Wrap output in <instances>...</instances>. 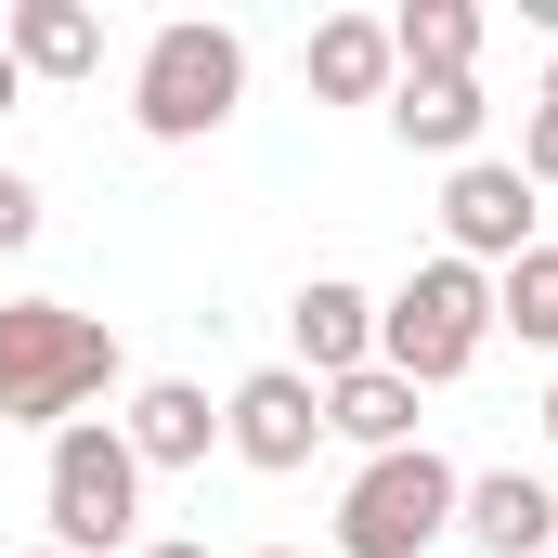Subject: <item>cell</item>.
Returning <instances> with one entry per match:
<instances>
[{
    "label": "cell",
    "mask_w": 558,
    "mask_h": 558,
    "mask_svg": "<svg viewBox=\"0 0 558 558\" xmlns=\"http://www.w3.org/2000/svg\"><path fill=\"white\" fill-rule=\"evenodd\" d=\"M118 441H131L143 468H208V441H221V403L195 390V377H143L131 416H118Z\"/></svg>",
    "instance_id": "8fae6325"
},
{
    "label": "cell",
    "mask_w": 558,
    "mask_h": 558,
    "mask_svg": "<svg viewBox=\"0 0 558 558\" xmlns=\"http://www.w3.org/2000/svg\"><path fill=\"white\" fill-rule=\"evenodd\" d=\"M481 78H390V131L416 143V156H454L468 169V143H481Z\"/></svg>",
    "instance_id": "4fadbf2b"
},
{
    "label": "cell",
    "mask_w": 558,
    "mask_h": 558,
    "mask_svg": "<svg viewBox=\"0 0 558 558\" xmlns=\"http://www.w3.org/2000/svg\"><path fill=\"white\" fill-rule=\"evenodd\" d=\"M131 558H208V546H182V533H169V546H131Z\"/></svg>",
    "instance_id": "ffe728a7"
},
{
    "label": "cell",
    "mask_w": 558,
    "mask_h": 558,
    "mask_svg": "<svg viewBox=\"0 0 558 558\" xmlns=\"http://www.w3.org/2000/svg\"><path fill=\"white\" fill-rule=\"evenodd\" d=\"M533 182L507 169V156H468L454 182H441V260H468V274H507V260H533Z\"/></svg>",
    "instance_id": "8992f818"
},
{
    "label": "cell",
    "mask_w": 558,
    "mask_h": 558,
    "mask_svg": "<svg viewBox=\"0 0 558 558\" xmlns=\"http://www.w3.org/2000/svg\"><path fill=\"white\" fill-rule=\"evenodd\" d=\"M533 105H558V52H546V92H533Z\"/></svg>",
    "instance_id": "44dd1931"
},
{
    "label": "cell",
    "mask_w": 558,
    "mask_h": 558,
    "mask_svg": "<svg viewBox=\"0 0 558 558\" xmlns=\"http://www.w3.org/2000/svg\"><path fill=\"white\" fill-rule=\"evenodd\" d=\"M454 533H468L481 558H546L558 494L533 481V468H481V481H468V507H454Z\"/></svg>",
    "instance_id": "30bf717a"
},
{
    "label": "cell",
    "mask_w": 558,
    "mask_h": 558,
    "mask_svg": "<svg viewBox=\"0 0 558 558\" xmlns=\"http://www.w3.org/2000/svg\"><path fill=\"white\" fill-rule=\"evenodd\" d=\"M390 52H403V78H481V0H403Z\"/></svg>",
    "instance_id": "5bb4252c"
},
{
    "label": "cell",
    "mask_w": 558,
    "mask_h": 558,
    "mask_svg": "<svg viewBox=\"0 0 558 558\" xmlns=\"http://www.w3.org/2000/svg\"><path fill=\"white\" fill-rule=\"evenodd\" d=\"M507 169H520L533 195H558V105H533V118H520V156H507Z\"/></svg>",
    "instance_id": "e0dca14e"
},
{
    "label": "cell",
    "mask_w": 558,
    "mask_h": 558,
    "mask_svg": "<svg viewBox=\"0 0 558 558\" xmlns=\"http://www.w3.org/2000/svg\"><path fill=\"white\" fill-rule=\"evenodd\" d=\"M299 78H312V105H390V78H403L390 13H325L312 52H299Z\"/></svg>",
    "instance_id": "9c48e42d"
},
{
    "label": "cell",
    "mask_w": 558,
    "mask_h": 558,
    "mask_svg": "<svg viewBox=\"0 0 558 558\" xmlns=\"http://www.w3.org/2000/svg\"><path fill=\"white\" fill-rule=\"evenodd\" d=\"M546 428H558V390H546Z\"/></svg>",
    "instance_id": "cb8c5ba5"
},
{
    "label": "cell",
    "mask_w": 558,
    "mask_h": 558,
    "mask_svg": "<svg viewBox=\"0 0 558 558\" xmlns=\"http://www.w3.org/2000/svg\"><path fill=\"white\" fill-rule=\"evenodd\" d=\"M454 507H468V468L454 454H428V441L364 454L351 494H338V558H428L454 533Z\"/></svg>",
    "instance_id": "5b68a950"
},
{
    "label": "cell",
    "mask_w": 558,
    "mask_h": 558,
    "mask_svg": "<svg viewBox=\"0 0 558 558\" xmlns=\"http://www.w3.org/2000/svg\"><path fill=\"white\" fill-rule=\"evenodd\" d=\"M247 558H299V546H247Z\"/></svg>",
    "instance_id": "7402d4cb"
},
{
    "label": "cell",
    "mask_w": 558,
    "mask_h": 558,
    "mask_svg": "<svg viewBox=\"0 0 558 558\" xmlns=\"http://www.w3.org/2000/svg\"><path fill=\"white\" fill-rule=\"evenodd\" d=\"M221 441H234V468H260V481H299V468H312V441H325V390H312L299 364H260V377H234V403H221Z\"/></svg>",
    "instance_id": "52a82bcc"
},
{
    "label": "cell",
    "mask_w": 558,
    "mask_h": 558,
    "mask_svg": "<svg viewBox=\"0 0 558 558\" xmlns=\"http://www.w3.org/2000/svg\"><path fill=\"white\" fill-rule=\"evenodd\" d=\"M286 338H299V377L312 390H338V377H364L377 364V299L351 274H312L299 299H286Z\"/></svg>",
    "instance_id": "ba28073f"
},
{
    "label": "cell",
    "mask_w": 558,
    "mask_h": 558,
    "mask_svg": "<svg viewBox=\"0 0 558 558\" xmlns=\"http://www.w3.org/2000/svg\"><path fill=\"white\" fill-rule=\"evenodd\" d=\"M234 105H247V39L208 26V13H169L131 65V131L143 143H208Z\"/></svg>",
    "instance_id": "7a4b0ae2"
},
{
    "label": "cell",
    "mask_w": 558,
    "mask_h": 558,
    "mask_svg": "<svg viewBox=\"0 0 558 558\" xmlns=\"http://www.w3.org/2000/svg\"><path fill=\"white\" fill-rule=\"evenodd\" d=\"M546 558H558V533H546Z\"/></svg>",
    "instance_id": "d4e9b609"
},
{
    "label": "cell",
    "mask_w": 558,
    "mask_h": 558,
    "mask_svg": "<svg viewBox=\"0 0 558 558\" xmlns=\"http://www.w3.org/2000/svg\"><path fill=\"white\" fill-rule=\"evenodd\" d=\"M39 507H52V546H65V558H131L143 546V454L118 441V416L52 428Z\"/></svg>",
    "instance_id": "277c9868"
},
{
    "label": "cell",
    "mask_w": 558,
    "mask_h": 558,
    "mask_svg": "<svg viewBox=\"0 0 558 558\" xmlns=\"http://www.w3.org/2000/svg\"><path fill=\"white\" fill-rule=\"evenodd\" d=\"M13 105H26V65H13V52H0V118H13Z\"/></svg>",
    "instance_id": "d6986e66"
},
{
    "label": "cell",
    "mask_w": 558,
    "mask_h": 558,
    "mask_svg": "<svg viewBox=\"0 0 558 558\" xmlns=\"http://www.w3.org/2000/svg\"><path fill=\"white\" fill-rule=\"evenodd\" d=\"M0 52H13L26 78H92V65H105V13H92V0H13V13H0Z\"/></svg>",
    "instance_id": "7c38bea8"
},
{
    "label": "cell",
    "mask_w": 558,
    "mask_h": 558,
    "mask_svg": "<svg viewBox=\"0 0 558 558\" xmlns=\"http://www.w3.org/2000/svg\"><path fill=\"white\" fill-rule=\"evenodd\" d=\"M118 390V325L65 312V299H0V428H78Z\"/></svg>",
    "instance_id": "6da1fadb"
},
{
    "label": "cell",
    "mask_w": 558,
    "mask_h": 558,
    "mask_svg": "<svg viewBox=\"0 0 558 558\" xmlns=\"http://www.w3.org/2000/svg\"><path fill=\"white\" fill-rule=\"evenodd\" d=\"M325 441H364V454H403V441H416V390H403L390 364L338 377V390H325Z\"/></svg>",
    "instance_id": "9a60e30c"
},
{
    "label": "cell",
    "mask_w": 558,
    "mask_h": 558,
    "mask_svg": "<svg viewBox=\"0 0 558 558\" xmlns=\"http://www.w3.org/2000/svg\"><path fill=\"white\" fill-rule=\"evenodd\" d=\"M26 558H65V546H26Z\"/></svg>",
    "instance_id": "603a6c76"
},
{
    "label": "cell",
    "mask_w": 558,
    "mask_h": 558,
    "mask_svg": "<svg viewBox=\"0 0 558 558\" xmlns=\"http://www.w3.org/2000/svg\"><path fill=\"white\" fill-rule=\"evenodd\" d=\"M481 338H494V274H468V260H416L377 299V364L403 390H454L481 364Z\"/></svg>",
    "instance_id": "3957f363"
},
{
    "label": "cell",
    "mask_w": 558,
    "mask_h": 558,
    "mask_svg": "<svg viewBox=\"0 0 558 558\" xmlns=\"http://www.w3.org/2000/svg\"><path fill=\"white\" fill-rule=\"evenodd\" d=\"M26 234H39V182H26V169H0V247H26Z\"/></svg>",
    "instance_id": "ac0fdd59"
},
{
    "label": "cell",
    "mask_w": 558,
    "mask_h": 558,
    "mask_svg": "<svg viewBox=\"0 0 558 558\" xmlns=\"http://www.w3.org/2000/svg\"><path fill=\"white\" fill-rule=\"evenodd\" d=\"M494 325H520L533 351H558V247H533V260L494 274Z\"/></svg>",
    "instance_id": "2e32d148"
}]
</instances>
